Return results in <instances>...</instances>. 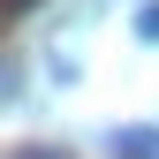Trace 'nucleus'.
I'll use <instances>...</instances> for the list:
<instances>
[{"label":"nucleus","instance_id":"nucleus-1","mask_svg":"<svg viewBox=\"0 0 159 159\" xmlns=\"http://www.w3.org/2000/svg\"><path fill=\"white\" fill-rule=\"evenodd\" d=\"M106 159H159V129H152V121L114 129V136H106Z\"/></svg>","mask_w":159,"mask_h":159},{"label":"nucleus","instance_id":"nucleus-2","mask_svg":"<svg viewBox=\"0 0 159 159\" xmlns=\"http://www.w3.org/2000/svg\"><path fill=\"white\" fill-rule=\"evenodd\" d=\"M136 38H144V46H159V0H152L144 15H136Z\"/></svg>","mask_w":159,"mask_h":159},{"label":"nucleus","instance_id":"nucleus-3","mask_svg":"<svg viewBox=\"0 0 159 159\" xmlns=\"http://www.w3.org/2000/svg\"><path fill=\"white\" fill-rule=\"evenodd\" d=\"M15 159H68V152H53V144H23Z\"/></svg>","mask_w":159,"mask_h":159},{"label":"nucleus","instance_id":"nucleus-4","mask_svg":"<svg viewBox=\"0 0 159 159\" xmlns=\"http://www.w3.org/2000/svg\"><path fill=\"white\" fill-rule=\"evenodd\" d=\"M0 8H8V15H23V8H38V0H0Z\"/></svg>","mask_w":159,"mask_h":159}]
</instances>
